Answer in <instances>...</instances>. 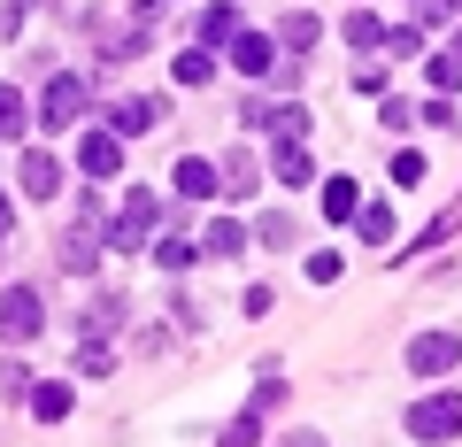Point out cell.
Masks as SVG:
<instances>
[{
    "label": "cell",
    "instance_id": "34",
    "mask_svg": "<svg viewBox=\"0 0 462 447\" xmlns=\"http://www.w3.org/2000/svg\"><path fill=\"white\" fill-rule=\"evenodd\" d=\"M0 394H8V401H32V370H23V363H0Z\"/></svg>",
    "mask_w": 462,
    "mask_h": 447
},
{
    "label": "cell",
    "instance_id": "7",
    "mask_svg": "<svg viewBox=\"0 0 462 447\" xmlns=\"http://www.w3.org/2000/svg\"><path fill=\"white\" fill-rule=\"evenodd\" d=\"M162 116H170V100H154V93H124V100H116V108H108L100 124H108L116 139H139V132H154Z\"/></svg>",
    "mask_w": 462,
    "mask_h": 447
},
{
    "label": "cell",
    "instance_id": "6",
    "mask_svg": "<svg viewBox=\"0 0 462 447\" xmlns=\"http://www.w3.org/2000/svg\"><path fill=\"white\" fill-rule=\"evenodd\" d=\"M69 163H78V178H85V185H108L116 170H124V139H116L108 124H100V132L85 124V139H78V154H69Z\"/></svg>",
    "mask_w": 462,
    "mask_h": 447
},
{
    "label": "cell",
    "instance_id": "36",
    "mask_svg": "<svg viewBox=\"0 0 462 447\" xmlns=\"http://www.w3.org/2000/svg\"><path fill=\"white\" fill-rule=\"evenodd\" d=\"M339 270H346V263H339L331 247H316V255H309V278H316V285H339Z\"/></svg>",
    "mask_w": 462,
    "mask_h": 447
},
{
    "label": "cell",
    "instance_id": "43",
    "mask_svg": "<svg viewBox=\"0 0 462 447\" xmlns=\"http://www.w3.org/2000/svg\"><path fill=\"white\" fill-rule=\"evenodd\" d=\"M8 8H39V0H8Z\"/></svg>",
    "mask_w": 462,
    "mask_h": 447
},
{
    "label": "cell",
    "instance_id": "5",
    "mask_svg": "<svg viewBox=\"0 0 462 447\" xmlns=\"http://www.w3.org/2000/svg\"><path fill=\"white\" fill-rule=\"evenodd\" d=\"M409 370H416V378H447V370H462V331H447V324L416 331V340H409Z\"/></svg>",
    "mask_w": 462,
    "mask_h": 447
},
{
    "label": "cell",
    "instance_id": "1",
    "mask_svg": "<svg viewBox=\"0 0 462 447\" xmlns=\"http://www.w3.org/2000/svg\"><path fill=\"white\" fill-rule=\"evenodd\" d=\"M401 432H409L416 447H447V440H462V394H455V386H431V394H416L409 409H401Z\"/></svg>",
    "mask_w": 462,
    "mask_h": 447
},
{
    "label": "cell",
    "instance_id": "2",
    "mask_svg": "<svg viewBox=\"0 0 462 447\" xmlns=\"http://www.w3.org/2000/svg\"><path fill=\"white\" fill-rule=\"evenodd\" d=\"M162 209H170V200H154V185H132V193H124V209L108 216V255L154 247V239H162Z\"/></svg>",
    "mask_w": 462,
    "mask_h": 447
},
{
    "label": "cell",
    "instance_id": "41",
    "mask_svg": "<svg viewBox=\"0 0 462 447\" xmlns=\"http://www.w3.org/2000/svg\"><path fill=\"white\" fill-rule=\"evenodd\" d=\"M8 232H16V200L0 193V239H8Z\"/></svg>",
    "mask_w": 462,
    "mask_h": 447
},
{
    "label": "cell",
    "instance_id": "21",
    "mask_svg": "<svg viewBox=\"0 0 462 447\" xmlns=\"http://www.w3.org/2000/svg\"><path fill=\"white\" fill-rule=\"evenodd\" d=\"M154 263H162L170 278H178V270H193V263H200V239H185V232H162V239H154Z\"/></svg>",
    "mask_w": 462,
    "mask_h": 447
},
{
    "label": "cell",
    "instance_id": "25",
    "mask_svg": "<svg viewBox=\"0 0 462 447\" xmlns=\"http://www.w3.org/2000/svg\"><path fill=\"white\" fill-rule=\"evenodd\" d=\"M69 370H78V378H108V370H116L108 340H78V355H69Z\"/></svg>",
    "mask_w": 462,
    "mask_h": 447
},
{
    "label": "cell",
    "instance_id": "10",
    "mask_svg": "<svg viewBox=\"0 0 462 447\" xmlns=\"http://www.w3.org/2000/svg\"><path fill=\"white\" fill-rule=\"evenodd\" d=\"M224 62L239 70V78H270V70H278V32H239L224 47Z\"/></svg>",
    "mask_w": 462,
    "mask_h": 447
},
{
    "label": "cell",
    "instance_id": "39",
    "mask_svg": "<svg viewBox=\"0 0 462 447\" xmlns=\"http://www.w3.org/2000/svg\"><path fill=\"white\" fill-rule=\"evenodd\" d=\"M132 23L147 32V23H162V0H132Z\"/></svg>",
    "mask_w": 462,
    "mask_h": 447
},
{
    "label": "cell",
    "instance_id": "13",
    "mask_svg": "<svg viewBox=\"0 0 462 447\" xmlns=\"http://www.w3.org/2000/svg\"><path fill=\"white\" fill-rule=\"evenodd\" d=\"M108 255V224H69L62 232V270H93Z\"/></svg>",
    "mask_w": 462,
    "mask_h": 447
},
{
    "label": "cell",
    "instance_id": "17",
    "mask_svg": "<svg viewBox=\"0 0 462 447\" xmlns=\"http://www.w3.org/2000/svg\"><path fill=\"white\" fill-rule=\"evenodd\" d=\"M355 209H363V185L346 178V170L324 178V216H331V224H355Z\"/></svg>",
    "mask_w": 462,
    "mask_h": 447
},
{
    "label": "cell",
    "instance_id": "16",
    "mask_svg": "<svg viewBox=\"0 0 462 447\" xmlns=\"http://www.w3.org/2000/svg\"><path fill=\"white\" fill-rule=\"evenodd\" d=\"M247 224H231V216H216V224H208V232H200V255H208V263H231V255H239V247H247Z\"/></svg>",
    "mask_w": 462,
    "mask_h": 447
},
{
    "label": "cell",
    "instance_id": "23",
    "mask_svg": "<svg viewBox=\"0 0 462 447\" xmlns=\"http://www.w3.org/2000/svg\"><path fill=\"white\" fill-rule=\"evenodd\" d=\"M116 324H124V301H116V293H100V301H85V324H78L85 340H108Z\"/></svg>",
    "mask_w": 462,
    "mask_h": 447
},
{
    "label": "cell",
    "instance_id": "4",
    "mask_svg": "<svg viewBox=\"0 0 462 447\" xmlns=\"http://www.w3.org/2000/svg\"><path fill=\"white\" fill-rule=\"evenodd\" d=\"M85 100H93V78H78V70H54L47 85H39V124H85Z\"/></svg>",
    "mask_w": 462,
    "mask_h": 447
},
{
    "label": "cell",
    "instance_id": "20",
    "mask_svg": "<svg viewBox=\"0 0 462 447\" xmlns=\"http://www.w3.org/2000/svg\"><path fill=\"white\" fill-rule=\"evenodd\" d=\"M339 39H346L355 54H370V47H385V23L370 16V8H355V16H339Z\"/></svg>",
    "mask_w": 462,
    "mask_h": 447
},
{
    "label": "cell",
    "instance_id": "24",
    "mask_svg": "<svg viewBox=\"0 0 462 447\" xmlns=\"http://www.w3.org/2000/svg\"><path fill=\"white\" fill-rule=\"evenodd\" d=\"M254 239H263L270 255H293V247H300V224L278 209V216H263V224H254Z\"/></svg>",
    "mask_w": 462,
    "mask_h": 447
},
{
    "label": "cell",
    "instance_id": "42",
    "mask_svg": "<svg viewBox=\"0 0 462 447\" xmlns=\"http://www.w3.org/2000/svg\"><path fill=\"white\" fill-rule=\"evenodd\" d=\"M439 8H447V16H462V0H439Z\"/></svg>",
    "mask_w": 462,
    "mask_h": 447
},
{
    "label": "cell",
    "instance_id": "38",
    "mask_svg": "<svg viewBox=\"0 0 462 447\" xmlns=\"http://www.w3.org/2000/svg\"><path fill=\"white\" fill-rule=\"evenodd\" d=\"M270 301H278L270 285H247V293H239V309H247V316H270Z\"/></svg>",
    "mask_w": 462,
    "mask_h": 447
},
{
    "label": "cell",
    "instance_id": "32",
    "mask_svg": "<svg viewBox=\"0 0 462 447\" xmlns=\"http://www.w3.org/2000/svg\"><path fill=\"white\" fill-rule=\"evenodd\" d=\"M254 416H270V409H285V378L278 370H263V378H254V401H247Z\"/></svg>",
    "mask_w": 462,
    "mask_h": 447
},
{
    "label": "cell",
    "instance_id": "3",
    "mask_svg": "<svg viewBox=\"0 0 462 447\" xmlns=\"http://www.w3.org/2000/svg\"><path fill=\"white\" fill-rule=\"evenodd\" d=\"M47 331V301L39 285H0V348H32Z\"/></svg>",
    "mask_w": 462,
    "mask_h": 447
},
{
    "label": "cell",
    "instance_id": "40",
    "mask_svg": "<svg viewBox=\"0 0 462 447\" xmlns=\"http://www.w3.org/2000/svg\"><path fill=\"white\" fill-rule=\"evenodd\" d=\"M278 447H324V432H285Z\"/></svg>",
    "mask_w": 462,
    "mask_h": 447
},
{
    "label": "cell",
    "instance_id": "27",
    "mask_svg": "<svg viewBox=\"0 0 462 447\" xmlns=\"http://www.w3.org/2000/svg\"><path fill=\"white\" fill-rule=\"evenodd\" d=\"M263 424H270V416H254V409H239V416H231L224 432H216V447H254V440H263Z\"/></svg>",
    "mask_w": 462,
    "mask_h": 447
},
{
    "label": "cell",
    "instance_id": "30",
    "mask_svg": "<svg viewBox=\"0 0 462 447\" xmlns=\"http://www.w3.org/2000/svg\"><path fill=\"white\" fill-rule=\"evenodd\" d=\"M239 124H247V132H270V124H278V100H270V93H247V100H239Z\"/></svg>",
    "mask_w": 462,
    "mask_h": 447
},
{
    "label": "cell",
    "instance_id": "29",
    "mask_svg": "<svg viewBox=\"0 0 462 447\" xmlns=\"http://www.w3.org/2000/svg\"><path fill=\"white\" fill-rule=\"evenodd\" d=\"M424 78H431V93H455V85H462V54H455V47H447V54H431V62H424Z\"/></svg>",
    "mask_w": 462,
    "mask_h": 447
},
{
    "label": "cell",
    "instance_id": "9",
    "mask_svg": "<svg viewBox=\"0 0 462 447\" xmlns=\"http://www.w3.org/2000/svg\"><path fill=\"white\" fill-rule=\"evenodd\" d=\"M16 193L23 200H54V193H62V163H54L47 147H23L16 154Z\"/></svg>",
    "mask_w": 462,
    "mask_h": 447
},
{
    "label": "cell",
    "instance_id": "44",
    "mask_svg": "<svg viewBox=\"0 0 462 447\" xmlns=\"http://www.w3.org/2000/svg\"><path fill=\"white\" fill-rule=\"evenodd\" d=\"M455 54H462V39H455Z\"/></svg>",
    "mask_w": 462,
    "mask_h": 447
},
{
    "label": "cell",
    "instance_id": "28",
    "mask_svg": "<svg viewBox=\"0 0 462 447\" xmlns=\"http://www.w3.org/2000/svg\"><path fill=\"white\" fill-rule=\"evenodd\" d=\"M455 224H462V209H439V216H431V224H424V232L409 239V255H431V247H439V239H455Z\"/></svg>",
    "mask_w": 462,
    "mask_h": 447
},
{
    "label": "cell",
    "instance_id": "12",
    "mask_svg": "<svg viewBox=\"0 0 462 447\" xmlns=\"http://www.w3.org/2000/svg\"><path fill=\"white\" fill-rule=\"evenodd\" d=\"M216 170H224V193L231 200H247L254 185H263V154H254V147H224V154H216Z\"/></svg>",
    "mask_w": 462,
    "mask_h": 447
},
{
    "label": "cell",
    "instance_id": "33",
    "mask_svg": "<svg viewBox=\"0 0 462 447\" xmlns=\"http://www.w3.org/2000/svg\"><path fill=\"white\" fill-rule=\"evenodd\" d=\"M385 47L409 62V54H424V23H385Z\"/></svg>",
    "mask_w": 462,
    "mask_h": 447
},
{
    "label": "cell",
    "instance_id": "26",
    "mask_svg": "<svg viewBox=\"0 0 462 447\" xmlns=\"http://www.w3.org/2000/svg\"><path fill=\"white\" fill-rule=\"evenodd\" d=\"M170 78H178V85H208V78H216V54H208V47H185L178 62H170Z\"/></svg>",
    "mask_w": 462,
    "mask_h": 447
},
{
    "label": "cell",
    "instance_id": "15",
    "mask_svg": "<svg viewBox=\"0 0 462 447\" xmlns=\"http://www.w3.org/2000/svg\"><path fill=\"white\" fill-rule=\"evenodd\" d=\"M270 163H278V185H316V154L293 139H270Z\"/></svg>",
    "mask_w": 462,
    "mask_h": 447
},
{
    "label": "cell",
    "instance_id": "14",
    "mask_svg": "<svg viewBox=\"0 0 462 447\" xmlns=\"http://www.w3.org/2000/svg\"><path fill=\"white\" fill-rule=\"evenodd\" d=\"M316 39H324V23L309 16V8H293V16H278V54H316Z\"/></svg>",
    "mask_w": 462,
    "mask_h": 447
},
{
    "label": "cell",
    "instance_id": "37",
    "mask_svg": "<svg viewBox=\"0 0 462 447\" xmlns=\"http://www.w3.org/2000/svg\"><path fill=\"white\" fill-rule=\"evenodd\" d=\"M378 124H385V132H409V124H416V100H385Z\"/></svg>",
    "mask_w": 462,
    "mask_h": 447
},
{
    "label": "cell",
    "instance_id": "18",
    "mask_svg": "<svg viewBox=\"0 0 462 447\" xmlns=\"http://www.w3.org/2000/svg\"><path fill=\"white\" fill-rule=\"evenodd\" d=\"M23 409H32L39 424H62V416H69V386H62V378H39V386H32V401H23Z\"/></svg>",
    "mask_w": 462,
    "mask_h": 447
},
{
    "label": "cell",
    "instance_id": "22",
    "mask_svg": "<svg viewBox=\"0 0 462 447\" xmlns=\"http://www.w3.org/2000/svg\"><path fill=\"white\" fill-rule=\"evenodd\" d=\"M355 232H363L370 247H393V209H385V200H363V209H355Z\"/></svg>",
    "mask_w": 462,
    "mask_h": 447
},
{
    "label": "cell",
    "instance_id": "11",
    "mask_svg": "<svg viewBox=\"0 0 462 447\" xmlns=\"http://www.w3.org/2000/svg\"><path fill=\"white\" fill-rule=\"evenodd\" d=\"M239 32H247V23H239L231 0H216V8H200V16H193V47H208V54H224Z\"/></svg>",
    "mask_w": 462,
    "mask_h": 447
},
{
    "label": "cell",
    "instance_id": "31",
    "mask_svg": "<svg viewBox=\"0 0 462 447\" xmlns=\"http://www.w3.org/2000/svg\"><path fill=\"white\" fill-rule=\"evenodd\" d=\"M270 139H293V147H300V139H309V108H300V100H285L278 124H270Z\"/></svg>",
    "mask_w": 462,
    "mask_h": 447
},
{
    "label": "cell",
    "instance_id": "8",
    "mask_svg": "<svg viewBox=\"0 0 462 447\" xmlns=\"http://www.w3.org/2000/svg\"><path fill=\"white\" fill-rule=\"evenodd\" d=\"M170 193H178L185 209H193V200H216V193H224V170H216L208 154H178V170H170Z\"/></svg>",
    "mask_w": 462,
    "mask_h": 447
},
{
    "label": "cell",
    "instance_id": "19",
    "mask_svg": "<svg viewBox=\"0 0 462 447\" xmlns=\"http://www.w3.org/2000/svg\"><path fill=\"white\" fill-rule=\"evenodd\" d=\"M23 132H32V93L0 85V139H23Z\"/></svg>",
    "mask_w": 462,
    "mask_h": 447
},
{
    "label": "cell",
    "instance_id": "35",
    "mask_svg": "<svg viewBox=\"0 0 462 447\" xmlns=\"http://www.w3.org/2000/svg\"><path fill=\"white\" fill-rule=\"evenodd\" d=\"M393 185H424V154H416V147L393 154Z\"/></svg>",
    "mask_w": 462,
    "mask_h": 447
}]
</instances>
